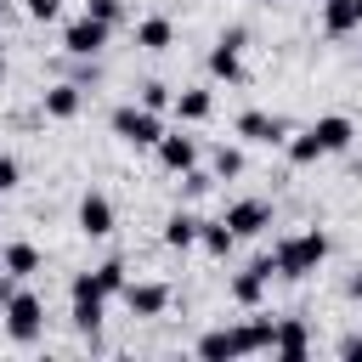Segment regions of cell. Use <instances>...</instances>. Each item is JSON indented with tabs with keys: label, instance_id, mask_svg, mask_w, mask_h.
<instances>
[{
	"label": "cell",
	"instance_id": "2",
	"mask_svg": "<svg viewBox=\"0 0 362 362\" xmlns=\"http://www.w3.org/2000/svg\"><path fill=\"white\" fill-rule=\"evenodd\" d=\"M68 322H74L85 339H96L102 322H107V294L96 288L90 272H74V283H68Z\"/></svg>",
	"mask_w": 362,
	"mask_h": 362
},
{
	"label": "cell",
	"instance_id": "16",
	"mask_svg": "<svg viewBox=\"0 0 362 362\" xmlns=\"http://www.w3.org/2000/svg\"><path fill=\"white\" fill-rule=\"evenodd\" d=\"M170 113H175L181 124H204V119L215 113V90H209V85H181V90H175V107H170Z\"/></svg>",
	"mask_w": 362,
	"mask_h": 362
},
{
	"label": "cell",
	"instance_id": "36",
	"mask_svg": "<svg viewBox=\"0 0 362 362\" xmlns=\"http://www.w3.org/2000/svg\"><path fill=\"white\" fill-rule=\"evenodd\" d=\"M255 6H277V0H255Z\"/></svg>",
	"mask_w": 362,
	"mask_h": 362
},
{
	"label": "cell",
	"instance_id": "5",
	"mask_svg": "<svg viewBox=\"0 0 362 362\" xmlns=\"http://www.w3.org/2000/svg\"><path fill=\"white\" fill-rule=\"evenodd\" d=\"M243 45H249V28L243 23H232V28H221L215 34V45H209V57H204V68H209V79H226V85H243L249 74H243Z\"/></svg>",
	"mask_w": 362,
	"mask_h": 362
},
{
	"label": "cell",
	"instance_id": "34",
	"mask_svg": "<svg viewBox=\"0 0 362 362\" xmlns=\"http://www.w3.org/2000/svg\"><path fill=\"white\" fill-rule=\"evenodd\" d=\"M339 294H345V300H351V305H362V272H351V277H345V283H339Z\"/></svg>",
	"mask_w": 362,
	"mask_h": 362
},
{
	"label": "cell",
	"instance_id": "20",
	"mask_svg": "<svg viewBox=\"0 0 362 362\" xmlns=\"http://www.w3.org/2000/svg\"><path fill=\"white\" fill-rule=\"evenodd\" d=\"M0 260H6V272H11V277H34V272L45 266L40 243H28V238H11V243L0 249Z\"/></svg>",
	"mask_w": 362,
	"mask_h": 362
},
{
	"label": "cell",
	"instance_id": "30",
	"mask_svg": "<svg viewBox=\"0 0 362 362\" xmlns=\"http://www.w3.org/2000/svg\"><path fill=\"white\" fill-rule=\"evenodd\" d=\"M23 17L28 23H57L62 17V0H23Z\"/></svg>",
	"mask_w": 362,
	"mask_h": 362
},
{
	"label": "cell",
	"instance_id": "18",
	"mask_svg": "<svg viewBox=\"0 0 362 362\" xmlns=\"http://www.w3.org/2000/svg\"><path fill=\"white\" fill-rule=\"evenodd\" d=\"M311 130H317V141H322V153L334 158V153H345L351 141H356V124L345 119V113H322V119H311Z\"/></svg>",
	"mask_w": 362,
	"mask_h": 362
},
{
	"label": "cell",
	"instance_id": "8",
	"mask_svg": "<svg viewBox=\"0 0 362 362\" xmlns=\"http://www.w3.org/2000/svg\"><path fill=\"white\" fill-rule=\"evenodd\" d=\"M232 130L249 141V147H283L288 141V119L283 113H266V107H243L232 119Z\"/></svg>",
	"mask_w": 362,
	"mask_h": 362
},
{
	"label": "cell",
	"instance_id": "1",
	"mask_svg": "<svg viewBox=\"0 0 362 362\" xmlns=\"http://www.w3.org/2000/svg\"><path fill=\"white\" fill-rule=\"evenodd\" d=\"M328 249H334V238L322 232V226H305V232H283L277 243H272V260H277V277H288V283H300V277H311L322 260H328Z\"/></svg>",
	"mask_w": 362,
	"mask_h": 362
},
{
	"label": "cell",
	"instance_id": "21",
	"mask_svg": "<svg viewBox=\"0 0 362 362\" xmlns=\"http://www.w3.org/2000/svg\"><path fill=\"white\" fill-rule=\"evenodd\" d=\"M136 45L153 51V57L170 51V45H175V23H170V17H141V23H136Z\"/></svg>",
	"mask_w": 362,
	"mask_h": 362
},
{
	"label": "cell",
	"instance_id": "11",
	"mask_svg": "<svg viewBox=\"0 0 362 362\" xmlns=\"http://www.w3.org/2000/svg\"><path fill=\"white\" fill-rule=\"evenodd\" d=\"M232 232H238V243L243 238H260L277 215H272V198H238V204H226V215H221Z\"/></svg>",
	"mask_w": 362,
	"mask_h": 362
},
{
	"label": "cell",
	"instance_id": "3",
	"mask_svg": "<svg viewBox=\"0 0 362 362\" xmlns=\"http://www.w3.org/2000/svg\"><path fill=\"white\" fill-rule=\"evenodd\" d=\"M107 130L124 141V147H158V136H164V113H153V107H141V102H124V107H113L107 113Z\"/></svg>",
	"mask_w": 362,
	"mask_h": 362
},
{
	"label": "cell",
	"instance_id": "19",
	"mask_svg": "<svg viewBox=\"0 0 362 362\" xmlns=\"http://www.w3.org/2000/svg\"><path fill=\"white\" fill-rule=\"evenodd\" d=\"M198 226H204V221H198L192 209H175V215H164L158 243H164V249H192V243H198Z\"/></svg>",
	"mask_w": 362,
	"mask_h": 362
},
{
	"label": "cell",
	"instance_id": "9",
	"mask_svg": "<svg viewBox=\"0 0 362 362\" xmlns=\"http://www.w3.org/2000/svg\"><path fill=\"white\" fill-rule=\"evenodd\" d=\"M119 300H124V311H130V317L153 322V317H164V311H170V300H175V294H170V283L141 277V283H124V294H119Z\"/></svg>",
	"mask_w": 362,
	"mask_h": 362
},
{
	"label": "cell",
	"instance_id": "23",
	"mask_svg": "<svg viewBox=\"0 0 362 362\" xmlns=\"http://www.w3.org/2000/svg\"><path fill=\"white\" fill-rule=\"evenodd\" d=\"M283 153H288V164H294V170H305V164H317V158H328V153H322V141H317V130H311V124H305V130H300V136H288V141H283Z\"/></svg>",
	"mask_w": 362,
	"mask_h": 362
},
{
	"label": "cell",
	"instance_id": "10",
	"mask_svg": "<svg viewBox=\"0 0 362 362\" xmlns=\"http://www.w3.org/2000/svg\"><path fill=\"white\" fill-rule=\"evenodd\" d=\"M107 40H113V28H107V23H96L90 11H85V17H74V23L62 28V51H68V57H102V51H107Z\"/></svg>",
	"mask_w": 362,
	"mask_h": 362
},
{
	"label": "cell",
	"instance_id": "26",
	"mask_svg": "<svg viewBox=\"0 0 362 362\" xmlns=\"http://www.w3.org/2000/svg\"><path fill=\"white\" fill-rule=\"evenodd\" d=\"M124 272H130V266H124V260H119V255H107V260H102V266H90V277H96V288H102V294H107V300H113V294H124V283H130V277H124Z\"/></svg>",
	"mask_w": 362,
	"mask_h": 362
},
{
	"label": "cell",
	"instance_id": "6",
	"mask_svg": "<svg viewBox=\"0 0 362 362\" xmlns=\"http://www.w3.org/2000/svg\"><path fill=\"white\" fill-rule=\"evenodd\" d=\"M74 226H79V238H90V243H102V238H113V226H119V209H113V198L107 192H79V204H74Z\"/></svg>",
	"mask_w": 362,
	"mask_h": 362
},
{
	"label": "cell",
	"instance_id": "37",
	"mask_svg": "<svg viewBox=\"0 0 362 362\" xmlns=\"http://www.w3.org/2000/svg\"><path fill=\"white\" fill-rule=\"evenodd\" d=\"M6 6H11V0H0V17H6Z\"/></svg>",
	"mask_w": 362,
	"mask_h": 362
},
{
	"label": "cell",
	"instance_id": "33",
	"mask_svg": "<svg viewBox=\"0 0 362 362\" xmlns=\"http://www.w3.org/2000/svg\"><path fill=\"white\" fill-rule=\"evenodd\" d=\"M334 356H345V362H362V334H345V339L334 345Z\"/></svg>",
	"mask_w": 362,
	"mask_h": 362
},
{
	"label": "cell",
	"instance_id": "31",
	"mask_svg": "<svg viewBox=\"0 0 362 362\" xmlns=\"http://www.w3.org/2000/svg\"><path fill=\"white\" fill-rule=\"evenodd\" d=\"M17 187H23V164H17L11 153H0V198H6V192H17Z\"/></svg>",
	"mask_w": 362,
	"mask_h": 362
},
{
	"label": "cell",
	"instance_id": "13",
	"mask_svg": "<svg viewBox=\"0 0 362 362\" xmlns=\"http://www.w3.org/2000/svg\"><path fill=\"white\" fill-rule=\"evenodd\" d=\"M40 113H45V119H62V124L79 119V113H85V85H74V79L45 85V90H40Z\"/></svg>",
	"mask_w": 362,
	"mask_h": 362
},
{
	"label": "cell",
	"instance_id": "17",
	"mask_svg": "<svg viewBox=\"0 0 362 362\" xmlns=\"http://www.w3.org/2000/svg\"><path fill=\"white\" fill-rule=\"evenodd\" d=\"M362 28V0H322V34L328 40H345Z\"/></svg>",
	"mask_w": 362,
	"mask_h": 362
},
{
	"label": "cell",
	"instance_id": "12",
	"mask_svg": "<svg viewBox=\"0 0 362 362\" xmlns=\"http://www.w3.org/2000/svg\"><path fill=\"white\" fill-rule=\"evenodd\" d=\"M153 153H158V164H164L170 175H187V170H192V164L204 158V147H198V136H187V130H164Z\"/></svg>",
	"mask_w": 362,
	"mask_h": 362
},
{
	"label": "cell",
	"instance_id": "24",
	"mask_svg": "<svg viewBox=\"0 0 362 362\" xmlns=\"http://www.w3.org/2000/svg\"><path fill=\"white\" fill-rule=\"evenodd\" d=\"M272 328H277V317H243V322H238L243 356H255V351H272Z\"/></svg>",
	"mask_w": 362,
	"mask_h": 362
},
{
	"label": "cell",
	"instance_id": "27",
	"mask_svg": "<svg viewBox=\"0 0 362 362\" xmlns=\"http://www.w3.org/2000/svg\"><path fill=\"white\" fill-rule=\"evenodd\" d=\"M136 102H141V107H153V113H170V107H175V90H170L164 79H147V85L136 90Z\"/></svg>",
	"mask_w": 362,
	"mask_h": 362
},
{
	"label": "cell",
	"instance_id": "28",
	"mask_svg": "<svg viewBox=\"0 0 362 362\" xmlns=\"http://www.w3.org/2000/svg\"><path fill=\"white\" fill-rule=\"evenodd\" d=\"M85 11H90L96 23H107V28L124 23V0H85Z\"/></svg>",
	"mask_w": 362,
	"mask_h": 362
},
{
	"label": "cell",
	"instance_id": "4",
	"mask_svg": "<svg viewBox=\"0 0 362 362\" xmlns=\"http://www.w3.org/2000/svg\"><path fill=\"white\" fill-rule=\"evenodd\" d=\"M0 328H6L11 345H40V334H45V300L28 294V288H17L11 305L0 311Z\"/></svg>",
	"mask_w": 362,
	"mask_h": 362
},
{
	"label": "cell",
	"instance_id": "32",
	"mask_svg": "<svg viewBox=\"0 0 362 362\" xmlns=\"http://www.w3.org/2000/svg\"><path fill=\"white\" fill-rule=\"evenodd\" d=\"M96 79H102V62H96V57H74V85H85V90H90Z\"/></svg>",
	"mask_w": 362,
	"mask_h": 362
},
{
	"label": "cell",
	"instance_id": "15",
	"mask_svg": "<svg viewBox=\"0 0 362 362\" xmlns=\"http://www.w3.org/2000/svg\"><path fill=\"white\" fill-rule=\"evenodd\" d=\"M272 351L288 356V362H300V356L311 351V328H305V317H277V328H272Z\"/></svg>",
	"mask_w": 362,
	"mask_h": 362
},
{
	"label": "cell",
	"instance_id": "22",
	"mask_svg": "<svg viewBox=\"0 0 362 362\" xmlns=\"http://www.w3.org/2000/svg\"><path fill=\"white\" fill-rule=\"evenodd\" d=\"M198 249H204L209 260H226V255L238 249V232H232L226 221H204V226H198Z\"/></svg>",
	"mask_w": 362,
	"mask_h": 362
},
{
	"label": "cell",
	"instance_id": "14",
	"mask_svg": "<svg viewBox=\"0 0 362 362\" xmlns=\"http://www.w3.org/2000/svg\"><path fill=\"white\" fill-rule=\"evenodd\" d=\"M204 362H238L243 356V339H238V322H221V328H209V334H198V345H192Z\"/></svg>",
	"mask_w": 362,
	"mask_h": 362
},
{
	"label": "cell",
	"instance_id": "35",
	"mask_svg": "<svg viewBox=\"0 0 362 362\" xmlns=\"http://www.w3.org/2000/svg\"><path fill=\"white\" fill-rule=\"evenodd\" d=\"M17 283H23V277H11V272H0V311L11 305V294H17Z\"/></svg>",
	"mask_w": 362,
	"mask_h": 362
},
{
	"label": "cell",
	"instance_id": "29",
	"mask_svg": "<svg viewBox=\"0 0 362 362\" xmlns=\"http://www.w3.org/2000/svg\"><path fill=\"white\" fill-rule=\"evenodd\" d=\"M209 187H215V170H198V164H192V170L181 175V192H187V198H204Z\"/></svg>",
	"mask_w": 362,
	"mask_h": 362
},
{
	"label": "cell",
	"instance_id": "25",
	"mask_svg": "<svg viewBox=\"0 0 362 362\" xmlns=\"http://www.w3.org/2000/svg\"><path fill=\"white\" fill-rule=\"evenodd\" d=\"M209 170H215V181H238V175L249 170V158H243V147H226V141H221V147L209 153Z\"/></svg>",
	"mask_w": 362,
	"mask_h": 362
},
{
	"label": "cell",
	"instance_id": "7",
	"mask_svg": "<svg viewBox=\"0 0 362 362\" xmlns=\"http://www.w3.org/2000/svg\"><path fill=\"white\" fill-rule=\"evenodd\" d=\"M272 277H277V260H272V255H260V260H249V266L226 283V300H232V305H243V311H255V305L266 300Z\"/></svg>",
	"mask_w": 362,
	"mask_h": 362
}]
</instances>
